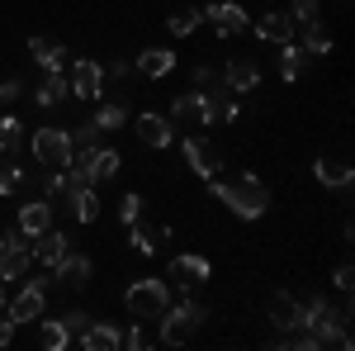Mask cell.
<instances>
[{
    "label": "cell",
    "mask_w": 355,
    "mask_h": 351,
    "mask_svg": "<svg viewBox=\"0 0 355 351\" xmlns=\"http://www.w3.org/2000/svg\"><path fill=\"white\" fill-rule=\"evenodd\" d=\"M209 190H214L237 218H261L266 209H270V190H266L261 176H251V171H242L237 181H218V176H209Z\"/></svg>",
    "instance_id": "cell-1"
},
{
    "label": "cell",
    "mask_w": 355,
    "mask_h": 351,
    "mask_svg": "<svg viewBox=\"0 0 355 351\" xmlns=\"http://www.w3.org/2000/svg\"><path fill=\"white\" fill-rule=\"evenodd\" d=\"M123 304H128V313H133L137 323L162 318L166 309H171V285H166V280H157V275L133 280V285H128V295H123Z\"/></svg>",
    "instance_id": "cell-2"
},
{
    "label": "cell",
    "mask_w": 355,
    "mask_h": 351,
    "mask_svg": "<svg viewBox=\"0 0 355 351\" xmlns=\"http://www.w3.org/2000/svg\"><path fill=\"white\" fill-rule=\"evenodd\" d=\"M209 318V304H199V299H185V304H175V309H166L162 313V342L166 347H180V342H190V332Z\"/></svg>",
    "instance_id": "cell-3"
},
{
    "label": "cell",
    "mask_w": 355,
    "mask_h": 351,
    "mask_svg": "<svg viewBox=\"0 0 355 351\" xmlns=\"http://www.w3.org/2000/svg\"><path fill=\"white\" fill-rule=\"evenodd\" d=\"M33 238L28 233H0V280H24L28 270H33Z\"/></svg>",
    "instance_id": "cell-4"
},
{
    "label": "cell",
    "mask_w": 355,
    "mask_h": 351,
    "mask_svg": "<svg viewBox=\"0 0 355 351\" xmlns=\"http://www.w3.org/2000/svg\"><path fill=\"white\" fill-rule=\"evenodd\" d=\"M28 147H33L38 166H48V171H62V166L71 162V152H76V142H71L67 129H38Z\"/></svg>",
    "instance_id": "cell-5"
},
{
    "label": "cell",
    "mask_w": 355,
    "mask_h": 351,
    "mask_svg": "<svg viewBox=\"0 0 355 351\" xmlns=\"http://www.w3.org/2000/svg\"><path fill=\"white\" fill-rule=\"evenodd\" d=\"M204 19L214 24V33H218V38H237V33H246V28H251V15H246L242 5H232V0L209 5V10H204Z\"/></svg>",
    "instance_id": "cell-6"
},
{
    "label": "cell",
    "mask_w": 355,
    "mask_h": 351,
    "mask_svg": "<svg viewBox=\"0 0 355 351\" xmlns=\"http://www.w3.org/2000/svg\"><path fill=\"white\" fill-rule=\"evenodd\" d=\"M185 162H190V171L194 176H218L223 171V152L209 142V138H185Z\"/></svg>",
    "instance_id": "cell-7"
},
{
    "label": "cell",
    "mask_w": 355,
    "mask_h": 351,
    "mask_svg": "<svg viewBox=\"0 0 355 351\" xmlns=\"http://www.w3.org/2000/svg\"><path fill=\"white\" fill-rule=\"evenodd\" d=\"M71 95H81V100H100V85H105V67L100 62H90V57H81L76 67H71Z\"/></svg>",
    "instance_id": "cell-8"
},
{
    "label": "cell",
    "mask_w": 355,
    "mask_h": 351,
    "mask_svg": "<svg viewBox=\"0 0 355 351\" xmlns=\"http://www.w3.org/2000/svg\"><path fill=\"white\" fill-rule=\"evenodd\" d=\"M171 119L175 124H190V129H209V95L204 90H190L171 105Z\"/></svg>",
    "instance_id": "cell-9"
},
{
    "label": "cell",
    "mask_w": 355,
    "mask_h": 351,
    "mask_svg": "<svg viewBox=\"0 0 355 351\" xmlns=\"http://www.w3.org/2000/svg\"><path fill=\"white\" fill-rule=\"evenodd\" d=\"M171 275L180 280V290H194V285H204L214 275V266L204 256H194V252H180V256H171Z\"/></svg>",
    "instance_id": "cell-10"
},
{
    "label": "cell",
    "mask_w": 355,
    "mask_h": 351,
    "mask_svg": "<svg viewBox=\"0 0 355 351\" xmlns=\"http://www.w3.org/2000/svg\"><path fill=\"white\" fill-rule=\"evenodd\" d=\"M294 19H289V10H266L261 19H256V38L261 43H289L294 38Z\"/></svg>",
    "instance_id": "cell-11"
},
{
    "label": "cell",
    "mask_w": 355,
    "mask_h": 351,
    "mask_svg": "<svg viewBox=\"0 0 355 351\" xmlns=\"http://www.w3.org/2000/svg\"><path fill=\"white\" fill-rule=\"evenodd\" d=\"M223 85H227V90H237V95H246V90H256V85H261V67H256L251 57H232V62L223 67Z\"/></svg>",
    "instance_id": "cell-12"
},
{
    "label": "cell",
    "mask_w": 355,
    "mask_h": 351,
    "mask_svg": "<svg viewBox=\"0 0 355 351\" xmlns=\"http://www.w3.org/2000/svg\"><path fill=\"white\" fill-rule=\"evenodd\" d=\"M133 133L142 138L147 147H171V142H175V129H171V119H162V114H137Z\"/></svg>",
    "instance_id": "cell-13"
},
{
    "label": "cell",
    "mask_w": 355,
    "mask_h": 351,
    "mask_svg": "<svg viewBox=\"0 0 355 351\" xmlns=\"http://www.w3.org/2000/svg\"><path fill=\"white\" fill-rule=\"evenodd\" d=\"M67 252H71V238H67V233H57V228H43V233H38V243H33V261H43V266L53 270Z\"/></svg>",
    "instance_id": "cell-14"
},
{
    "label": "cell",
    "mask_w": 355,
    "mask_h": 351,
    "mask_svg": "<svg viewBox=\"0 0 355 351\" xmlns=\"http://www.w3.org/2000/svg\"><path fill=\"white\" fill-rule=\"evenodd\" d=\"M43 309H48V290H38V285L24 280V290H19L15 304H10V318H15V323H28V318H38Z\"/></svg>",
    "instance_id": "cell-15"
},
{
    "label": "cell",
    "mask_w": 355,
    "mask_h": 351,
    "mask_svg": "<svg viewBox=\"0 0 355 351\" xmlns=\"http://www.w3.org/2000/svg\"><path fill=\"white\" fill-rule=\"evenodd\" d=\"M53 275L67 285V290H81L85 280H90V256H85V252H67V256L53 266Z\"/></svg>",
    "instance_id": "cell-16"
},
{
    "label": "cell",
    "mask_w": 355,
    "mask_h": 351,
    "mask_svg": "<svg viewBox=\"0 0 355 351\" xmlns=\"http://www.w3.org/2000/svg\"><path fill=\"white\" fill-rule=\"evenodd\" d=\"M43 228H53V199H28V204H19V233L38 238Z\"/></svg>",
    "instance_id": "cell-17"
},
{
    "label": "cell",
    "mask_w": 355,
    "mask_h": 351,
    "mask_svg": "<svg viewBox=\"0 0 355 351\" xmlns=\"http://www.w3.org/2000/svg\"><path fill=\"white\" fill-rule=\"evenodd\" d=\"M137 72L152 76V81H162V76L175 72V53H171V48H142V53H137Z\"/></svg>",
    "instance_id": "cell-18"
},
{
    "label": "cell",
    "mask_w": 355,
    "mask_h": 351,
    "mask_svg": "<svg viewBox=\"0 0 355 351\" xmlns=\"http://www.w3.org/2000/svg\"><path fill=\"white\" fill-rule=\"evenodd\" d=\"M270 323L275 327H303V299L294 295H270Z\"/></svg>",
    "instance_id": "cell-19"
},
{
    "label": "cell",
    "mask_w": 355,
    "mask_h": 351,
    "mask_svg": "<svg viewBox=\"0 0 355 351\" xmlns=\"http://www.w3.org/2000/svg\"><path fill=\"white\" fill-rule=\"evenodd\" d=\"M81 347L85 351H119V347H123V332H119V327H110V323H95V318H90V327L81 332Z\"/></svg>",
    "instance_id": "cell-20"
},
{
    "label": "cell",
    "mask_w": 355,
    "mask_h": 351,
    "mask_svg": "<svg viewBox=\"0 0 355 351\" xmlns=\"http://www.w3.org/2000/svg\"><path fill=\"white\" fill-rule=\"evenodd\" d=\"M28 53H33V62L43 72H62V62H67L62 43H53V38H28Z\"/></svg>",
    "instance_id": "cell-21"
},
{
    "label": "cell",
    "mask_w": 355,
    "mask_h": 351,
    "mask_svg": "<svg viewBox=\"0 0 355 351\" xmlns=\"http://www.w3.org/2000/svg\"><path fill=\"white\" fill-rule=\"evenodd\" d=\"M119 166H123V157H119L114 147H105V152L95 147V152H90V162H85V171H90V181H114V176H119Z\"/></svg>",
    "instance_id": "cell-22"
},
{
    "label": "cell",
    "mask_w": 355,
    "mask_h": 351,
    "mask_svg": "<svg viewBox=\"0 0 355 351\" xmlns=\"http://www.w3.org/2000/svg\"><path fill=\"white\" fill-rule=\"evenodd\" d=\"M71 214H76V223H95L100 218V195H95V186L71 190Z\"/></svg>",
    "instance_id": "cell-23"
},
{
    "label": "cell",
    "mask_w": 355,
    "mask_h": 351,
    "mask_svg": "<svg viewBox=\"0 0 355 351\" xmlns=\"http://www.w3.org/2000/svg\"><path fill=\"white\" fill-rule=\"evenodd\" d=\"M313 176H318V181H322V186H331V190H346L355 181V171L346 162H327V157H322V162L313 166Z\"/></svg>",
    "instance_id": "cell-24"
},
{
    "label": "cell",
    "mask_w": 355,
    "mask_h": 351,
    "mask_svg": "<svg viewBox=\"0 0 355 351\" xmlns=\"http://www.w3.org/2000/svg\"><path fill=\"white\" fill-rule=\"evenodd\" d=\"M303 43H294V38H289V43H279V76H284V81H299L303 76Z\"/></svg>",
    "instance_id": "cell-25"
},
{
    "label": "cell",
    "mask_w": 355,
    "mask_h": 351,
    "mask_svg": "<svg viewBox=\"0 0 355 351\" xmlns=\"http://www.w3.org/2000/svg\"><path fill=\"white\" fill-rule=\"evenodd\" d=\"M123 124H128V109L119 105V100H100V109H95V129L110 133V129H123Z\"/></svg>",
    "instance_id": "cell-26"
},
{
    "label": "cell",
    "mask_w": 355,
    "mask_h": 351,
    "mask_svg": "<svg viewBox=\"0 0 355 351\" xmlns=\"http://www.w3.org/2000/svg\"><path fill=\"white\" fill-rule=\"evenodd\" d=\"M204 24V10H194V5H185V10H175L171 19H166V28L175 33V38H190L194 28Z\"/></svg>",
    "instance_id": "cell-27"
},
{
    "label": "cell",
    "mask_w": 355,
    "mask_h": 351,
    "mask_svg": "<svg viewBox=\"0 0 355 351\" xmlns=\"http://www.w3.org/2000/svg\"><path fill=\"white\" fill-rule=\"evenodd\" d=\"M299 28H303V53H313V57L331 53V33L318 24V19H313V24H299Z\"/></svg>",
    "instance_id": "cell-28"
},
{
    "label": "cell",
    "mask_w": 355,
    "mask_h": 351,
    "mask_svg": "<svg viewBox=\"0 0 355 351\" xmlns=\"http://www.w3.org/2000/svg\"><path fill=\"white\" fill-rule=\"evenodd\" d=\"M62 95H71V85L62 81V72H48V76H43V85H38V95H33V100H38V105H57Z\"/></svg>",
    "instance_id": "cell-29"
},
{
    "label": "cell",
    "mask_w": 355,
    "mask_h": 351,
    "mask_svg": "<svg viewBox=\"0 0 355 351\" xmlns=\"http://www.w3.org/2000/svg\"><path fill=\"white\" fill-rule=\"evenodd\" d=\"M38 342H43L48 351H67V347H71V332H67L62 323H53V318H48V323L38 327Z\"/></svg>",
    "instance_id": "cell-30"
},
{
    "label": "cell",
    "mask_w": 355,
    "mask_h": 351,
    "mask_svg": "<svg viewBox=\"0 0 355 351\" xmlns=\"http://www.w3.org/2000/svg\"><path fill=\"white\" fill-rule=\"evenodd\" d=\"M19 119H10V114H0V157H10L15 147H19Z\"/></svg>",
    "instance_id": "cell-31"
},
{
    "label": "cell",
    "mask_w": 355,
    "mask_h": 351,
    "mask_svg": "<svg viewBox=\"0 0 355 351\" xmlns=\"http://www.w3.org/2000/svg\"><path fill=\"white\" fill-rule=\"evenodd\" d=\"M318 10H322V0H294V5H289V19H294V24H313Z\"/></svg>",
    "instance_id": "cell-32"
},
{
    "label": "cell",
    "mask_w": 355,
    "mask_h": 351,
    "mask_svg": "<svg viewBox=\"0 0 355 351\" xmlns=\"http://www.w3.org/2000/svg\"><path fill=\"white\" fill-rule=\"evenodd\" d=\"M24 186V166H0V199Z\"/></svg>",
    "instance_id": "cell-33"
},
{
    "label": "cell",
    "mask_w": 355,
    "mask_h": 351,
    "mask_svg": "<svg viewBox=\"0 0 355 351\" xmlns=\"http://www.w3.org/2000/svg\"><path fill=\"white\" fill-rule=\"evenodd\" d=\"M119 218H123V223H137V218H142V195H123V199H119Z\"/></svg>",
    "instance_id": "cell-34"
},
{
    "label": "cell",
    "mask_w": 355,
    "mask_h": 351,
    "mask_svg": "<svg viewBox=\"0 0 355 351\" xmlns=\"http://www.w3.org/2000/svg\"><path fill=\"white\" fill-rule=\"evenodd\" d=\"M331 285H336L341 295H351V285H355V270H351V261H341V266L331 270Z\"/></svg>",
    "instance_id": "cell-35"
},
{
    "label": "cell",
    "mask_w": 355,
    "mask_h": 351,
    "mask_svg": "<svg viewBox=\"0 0 355 351\" xmlns=\"http://www.w3.org/2000/svg\"><path fill=\"white\" fill-rule=\"evenodd\" d=\"M62 327H67V332H71V337H81L85 327H90V313H81V309H71V313H67V318H62Z\"/></svg>",
    "instance_id": "cell-36"
},
{
    "label": "cell",
    "mask_w": 355,
    "mask_h": 351,
    "mask_svg": "<svg viewBox=\"0 0 355 351\" xmlns=\"http://www.w3.org/2000/svg\"><path fill=\"white\" fill-rule=\"evenodd\" d=\"M19 95H24V85H19V81H0V109H10Z\"/></svg>",
    "instance_id": "cell-37"
},
{
    "label": "cell",
    "mask_w": 355,
    "mask_h": 351,
    "mask_svg": "<svg viewBox=\"0 0 355 351\" xmlns=\"http://www.w3.org/2000/svg\"><path fill=\"white\" fill-rule=\"evenodd\" d=\"M123 347H128V351H142V347H147V332H142V323H137L133 332L123 337Z\"/></svg>",
    "instance_id": "cell-38"
},
{
    "label": "cell",
    "mask_w": 355,
    "mask_h": 351,
    "mask_svg": "<svg viewBox=\"0 0 355 351\" xmlns=\"http://www.w3.org/2000/svg\"><path fill=\"white\" fill-rule=\"evenodd\" d=\"M15 327H19L15 318H0V351H5L10 342H15Z\"/></svg>",
    "instance_id": "cell-39"
},
{
    "label": "cell",
    "mask_w": 355,
    "mask_h": 351,
    "mask_svg": "<svg viewBox=\"0 0 355 351\" xmlns=\"http://www.w3.org/2000/svg\"><path fill=\"white\" fill-rule=\"evenodd\" d=\"M214 81V72H209V67H194V85H199V90H204V85Z\"/></svg>",
    "instance_id": "cell-40"
},
{
    "label": "cell",
    "mask_w": 355,
    "mask_h": 351,
    "mask_svg": "<svg viewBox=\"0 0 355 351\" xmlns=\"http://www.w3.org/2000/svg\"><path fill=\"white\" fill-rule=\"evenodd\" d=\"M0 309H5V280H0Z\"/></svg>",
    "instance_id": "cell-41"
}]
</instances>
